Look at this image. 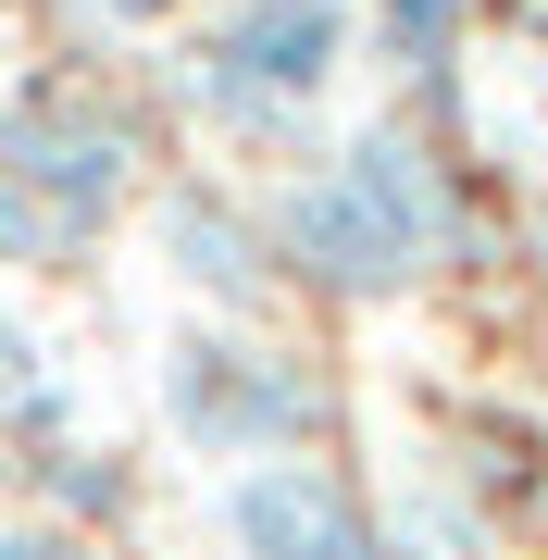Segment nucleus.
Listing matches in <instances>:
<instances>
[{"label":"nucleus","instance_id":"14","mask_svg":"<svg viewBox=\"0 0 548 560\" xmlns=\"http://www.w3.org/2000/svg\"><path fill=\"white\" fill-rule=\"evenodd\" d=\"M524 261H536V275H548V200L524 212Z\"/></svg>","mask_w":548,"mask_h":560},{"label":"nucleus","instance_id":"5","mask_svg":"<svg viewBox=\"0 0 548 560\" xmlns=\"http://www.w3.org/2000/svg\"><path fill=\"white\" fill-rule=\"evenodd\" d=\"M212 523L237 560H386V499L349 460H249L212 486Z\"/></svg>","mask_w":548,"mask_h":560},{"label":"nucleus","instance_id":"11","mask_svg":"<svg viewBox=\"0 0 548 560\" xmlns=\"http://www.w3.org/2000/svg\"><path fill=\"white\" fill-rule=\"evenodd\" d=\"M62 261H75V249L50 237V212L25 200L13 175H0V275H62Z\"/></svg>","mask_w":548,"mask_h":560},{"label":"nucleus","instance_id":"9","mask_svg":"<svg viewBox=\"0 0 548 560\" xmlns=\"http://www.w3.org/2000/svg\"><path fill=\"white\" fill-rule=\"evenodd\" d=\"M0 436L13 448H62L75 436V374L50 361L38 324H0Z\"/></svg>","mask_w":548,"mask_h":560},{"label":"nucleus","instance_id":"6","mask_svg":"<svg viewBox=\"0 0 548 560\" xmlns=\"http://www.w3.org/2000/svg\"><path fill=\"white\" fill-rule=\"evenodd\" d=\"M436 474L462 486L487 523L548 511V423L524 399H499V386H462V399H448V460H436Z\"/></svg>","mask_w":548,"mask_h":560},{"label":"nucleus","instance_id":"3","mask_svg":"<svg viewBox=\"0 0 548 560\" xmlns=\"http://www.w3.org/2000/svg\"><path fill=\"white\" fill-rule=\"evenodd\" d=\"M263 224H275V261H287V300H312V312H399V300L436 287L424 237H411L374 187H349L337 162L263 175Z\"/></svg>","mask_w":548,"mask_h":560},{"label":"nucleus","instance_id":"12","mask_svg":"<svg viewBox=\"0 0 548 560\" xmlns=\"http://www.w3.org/2000/svg\"><path fill=\"white\" fill-rule=\"evenodd\" d=\"M0 560H101V536H75L50 511H0Z\"/></svg>","mask_w":548,"mask_h":560},{"label":"nucleus","instance_id":"2","mask_svg":"<svg viewBox=\"0 0 548 560\" xmlns=\"http://www.w3.org/2000/svg\"><path fill=\"white\" fill-rule=\"evenodd\" d=\"M0 175L50 212L62 249H101L125 212L163 187V125L88 75H25L0 101Z\"/></svg>","mask_w":548,"mask_h":560},{"label":"nucleus","instance_id":"4","mask_svg":"<svg viewBox=\"0 0 548 560\" xmlns=\"http://www.w3.org/2000/svg\"><path fill=\"white\" fill-rule=\"evenodd\" d=\"M138 224H150V261L187 287V312L287 324V261H275V224H263V187L212 175V162H175L138 200Z\"/></svg>","mask_w":548,"mask_h":560},{"label":"nucleus","instance_id":"10","mask_svg":"<svg viewBox=\"0 0 548 560\" xmlns=\"http://www.w3.org/2000/svg\"><path fill=\"white\" fill-rule=\"evenodd\" d=\"M386 560H487V511L448 474H424L411 499H386Z\"/></svg>","mask_w":548,"mask_h":560},{"label":"nucleus","instance_id":"8","mask_svg":"<svg viewBox=\"0 0 548 560\" xmlns=\"http://www.w3.org/2000/svg\"><path fill=\"white\" fill-rule=\"evenodd\" d=\"M25 499H38L50 523H75V536H113V523L138 511V460H125V448H88V436L25 448Z\"/></svg>","mask_w":548,"mask_h":560},{"label":"nucleus","instance_id":"7","mask_svg":"<svg viewBox=\"0 0 548 560\" xmlns=\"http://www.w3.org/2000/svg\"><path fill=\"white\" fill-rule=\"evenodd\" d=\"M474 38H487V0H362V50L411 113H448V88L474 75Z\"/></svg>","mask_w":548,"mask_h":560},{"label":"nucleus","instance_id":"1","mask_svg":"<svg viewBox=\"0 0 548 560\" xmlns=\"http://www.w3.org/2000/svg\"><path fill=\"white\" fill-rule=\"evenodd\" d=\"M163 436L212 474H249V460H337L349 436V386L325 337L300 324H224V312H187L163 337Z\"/></svg>","mask_w":548,"mask_h":560},{"label":"nucleus","instance_id":"13","mask_svg":"<svg viewBox=\"0 0 548 560\" xmlns=\"http://www.w3.org/2000/svg\"><path fill=\"white\" fill-rule=\"evenodd\" d=\"M88 13H101V25H125V38H163V25H187L200 0H88Z\"/></svg>","mask_w":548,"mask_h":560}]
</instances>
